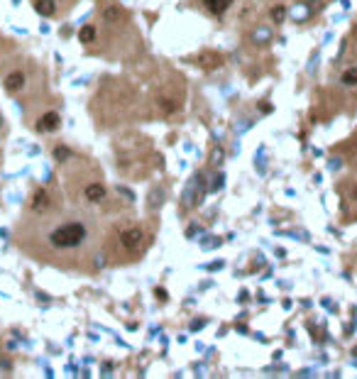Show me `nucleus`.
<instances>
[{"mask_svg":"<svg viewBox=\"0 0 357 379\" xmlns=\"http://www.w3.org/2000/svg\"><path fill=\"white\" fill-rule=\"evenodd\" d=\"M34 10L42 17H51L56 13V3H54V0H34Z\"/></svg>","mask_w":357,"mask_h":379,"instance_id":"39448f33","label":"nucleus"},{"mask_svg":"<svg viewBox=\"0 0 357 379\" xmlns=\"http://www.w3.org/2000/svg\"><path fill=\"white\" fill-rule=\"evenodd\" d=\"M79 39H81V42H86V44L96 42V27H93V25H86V27H81V32H79Z\"/></svg>","mask_w":357,"mask_h":379,"instance_id":"1a4fd4ad","label":"nucleus"},{"mask_svg":"<svg viewBox=\"0 0 357 379\" xmlns=\"http://www.w3.org/2000/svg\"><path fill=\"white\" fill-rule=\"evenodd\" d=\"M83 196H86L88 201H103V198H105V188H103L100 183H88L86 191H83Z\"/></svg>","mask_w":357,"mask_h":379,"instance_id":"0eeeda50","label":"nucleus"},{"mask_svg":"<svg viewBox=\"0 0 357 379\" xmlns=\"http://www.w3.org/2000/svg\"><path fill=\"white\" fill-rule=\"evenodd\" d=\"M49 203H51L49 194H47V191H37L34 198H32V211H47Z\"/></svg>","mask_w":357,"mask_h":379,"instance_id":"6e6552de","label":"nucleus"},{"mask_svg":"<svg viewBox=\"0 0 357 379\" xmlns=\"http://www.w3.org/2000/svg\"><path fill=\"white\" fill-rule=\"evenodd\" d=\"M59 125H62V117H59V113H47V115H42V120H39V125H37V130H42V132H51V130H56Z\"/></svg>","mask_w":357,"mask_h":379,"instance_id":"7ed1b4c3","label":"nucleus"},{"mask_svg":"<svg viewBox=\"0 0 357 379\" xmlns=\"http://www.w3.org/2000/svg\"><path fill=\"white\" fill-rule=\"evenodd\" d=\"M272 17H274V20H276V22H281V20H284V17H286V10H284V8H281V5H276V8H274V10H272Z\"/></svg>","mask_w":357,"mask_h":379,"instance_id":"9b49d317","label":"nucleus"},{"mask_svg":"<svg viewBox=\"0 0 357 379\" xmlns=\"http://www.w3.org/2000/svg\"><path fill=\"white\" fill-rule=\"evenodd\" d=\"M345 86H357V69L352 66V69H347L345 74H342V79H340Z\"/></svg>","mask_w":357,"mask_h":379,"instance_id":"9d476101","label":"nucleus"},{"mask_svg":"<svg viewBox=\"0 0 357 379\" xmlns=\"http://www.w3.org/2000/svg\"><path fill=\"white\" fill-rule=\"evenodd\" d=\"M230 3H232V0H203L206 10H211L213 15H223L230 8Z\"/></svg>","mask_w":357,"mask_h":379,"instance_id":"423d86ee","label":"nucleus"},{"mask_svg":"<svg viewBox=\"0 0 357 379\" xmlns=\"http://www.w3.org/2000/svg\"><path fill=\"white\" fill-rule=\"evenodd\" d=\"M91 240V225L83 220H66L49 232V245L54 249H79Z\"/></svg>","mask_w":357,"mask_h":379,"instance_id":"f257e3e1","label":"nucleus"},{"mask_svg":"<svg viewBox=\"0 0 357 379\" xmlns=\"http://www.w3.org/2000/svg\"><path fill=\"white\" fill-rule=\"evenodd\" d=\"M22 86H25V74H22V71H15V74H10V76L5 79V88H8L10 93H17Z\"/></svg>","mask_w":357,"mask_h":379,"instance_id":"20e7f679","label":"nucleus"},{"mask_svg":"<svg viewBox=\"0 0 357 379\" xmlns=\"http://www.w3.org/2000/svg\"><path fill=\"white\" fill-rule=\"evenodd\" d=\"M117 15H120V10H115V8H113V10L105 13V20H113V17H117Z\"/></svg>","mask_w":357,"mask_h":379,"instance_id":"ddd939ff","label":"nucleus"},{"mask_svg":"<svg viewBox=\"0 0 357 379\" xmlns=\"http://www.w3.org/2000/svg\"><path fill=\"white\" fill-rule=\"evenodd\" d=\"M120 245H123L125 252L135 255V252H140L142 245H145V232L140 228H128V230L120 232Z\"/></svg>","mask_w":357,"mask_h":379,"instance_id":"f03ea898","label":"nucleus"},{"mask_svg":"<svg viewBox=\"0 0 357 379\" xmlns=\"http://www.w3.org/2000/svg\"><path fill=\"white\" fill-rule=\"evenodd\" d=\"M54 154H56V159H59V162H62V157H69V149H62V147H56V152H54Z\"/></svg>","mask_w":357,"mask_h":379,"instance_id":"f8f14e48","label":"nucleus"}]
</instances>
